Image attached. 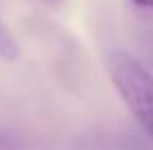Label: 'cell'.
<instances>
[{"label": "cell", "mask_w": 153, "mask_h": 150, "mask_svg": "<svg viewBox=\"0 0 153 150\" xmlns=\"http://www.w3.org/2000/svg\"><path fill=\"white\" fill-rule=\"evenodd\" d=\"M25 143L9 132H0V150H22Z\"/></svg>", "instance_id": "277c9868"}, {"label": "cell", "mask_w": 153, "mask_h": 150, "mask_svg": "<svg viewBox=\"0 0 153 150\" xmlns=\"http://www.w3.org/2000/svg\"><path fill=\"white\" fill-rule=\"evenodd\" d=\"M138 44H140L142 58H144V66L149 69V73L153 75V27H142L140 29Z\"/></svg>", "instance_id": "7a4b0ae2"}, {"label": "cell", "mask_w": 153, "mask_h": 150, "mask_svg": "<svg viewBox=\"0 0 153 150\" xmlns=\"http://www.w3.org/2000/svg\"><path fill=\"white\" fill-rule=\"evenodd\" d=\"M18 53H20L18 42L11 38V33L7 31V27L0 22V55H2L4 60H16Z\"/></svg>", "instance_id": "3957f363"}, {"label": "cell", "mask_w": 153, "mask_h": 150, "mask_svg": "<svg viewBox=\"0 0 153 150\" xmlns=\"http://www.w3.org/2000/svg\"><path fill=\"white\" fill-rule=\"evenodd\" d=\"M107 73L115 93L138 126L153 141V75L129 51H111L107 55Z\"/></svg>", "instance_id": "6da1fadb"}, {"label": "cell", "mask_w": 153, "mask_h": 150, "mask_svg": "<svg viewBox=\"0 0 153 150\" xmlns=\"http://www.w3.org/2000/svg\"><path fill=\"white\" fill-rule=\"evenodd\" d=\"M131 2L142 7V9H153V0H131Z\"/></svg>", "instance_id": "5b68a950"}]
</instances>
